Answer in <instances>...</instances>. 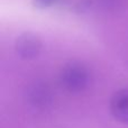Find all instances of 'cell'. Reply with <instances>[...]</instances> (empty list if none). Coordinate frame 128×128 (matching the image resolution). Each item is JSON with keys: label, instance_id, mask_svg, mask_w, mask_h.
Masks as SVG:
<instances>
[{"label": "cell", "instance_id": "cell-3", "mask_svg": "<svg viewBox=\"0 0 128 128\" xmlns=\"http://www.w3.org/2000/svg\"><path fill=\"white\" fill-rule=\"evenodd\" d=\"M109 109L116 120L128 124V89H122L114 93L110 98Z\"/></svg>", "mask_w": 128, "mask_h": 128}, {"label": "cell", "instance_id": "cell-1", "mask_svg": "<svg viewBox=\"0 0 128 128\" xmlns=\"http://www.w3.org/2000/svg\"><path fill=\"white\" fill-rule=\"evenodd\" d=\"M91 75L88 68L80 62H70L62 68L60 74L61 84L71 93L84 91L90 84Z\"/></svg>", "mask_w": 128, "mask_h": 128}, {"label": "cell", "instance_id": "cell-2", "mask_svg": "<svg viewBox=\"0 0 128 128\" xmlns=\"http://www.w3.org/2000/svg\"><path fill=\"white\" fill-rule=\"evenodd\" d=\"M15 50L17 55L22 60H33L42 51V40L33 33H24L16 40Z\"/></svg>", "mask_w": 128, "mask_h": 128}, {"label": "cell", "instance_id": "cell-4", "mask_svg": "<svg viewBox=\"0 0 128 128\" xmlns=\"http://www.w3.org/2000/svg\"><path fill=\"white\" fill-rule=\"evenodd\" d=\"M56 1H58V0H33L34 6L40 8V9L48 8V7L53 6Z\"/></svg>", "mask_w": 128, "mask_h": 128}]
</instances>
